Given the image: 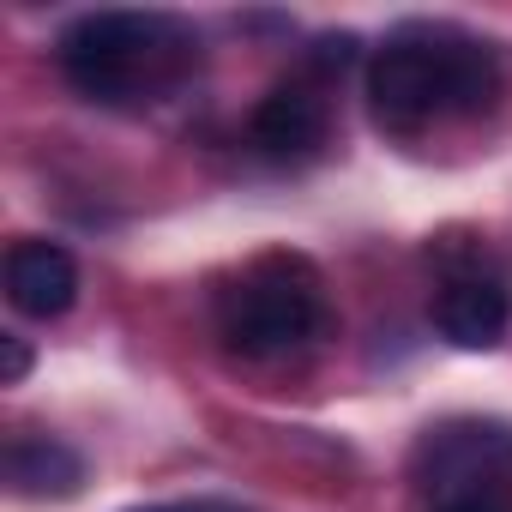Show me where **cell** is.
I'll return each instance as SVG.
<instances>
[{
    "label": "cell",
    "instance_id": "obj_11",
    "mask_svg": "<svg viewBox=\"0 0 512 512\" xmlns=\"http://www.w3.org/2000/svg\"><path fill=\"white\" fill-rule=\"evenodd\" d=\"M139 512H247L235 500H175V506H139Z\"/></svg>",
    "mask_w": 512,
    "mask_h": 512
},
{
    "label": "cell",
    "instance_id": "obj_5",
    "mask_svg": "<svg viewBox=\"0 0 512 512\" xmlns=\"http://www.w3.org/2000/svg\"><path fill=\"white\" fill-rule=\"evenodd\" d=\"M512 326V290L476 253H446L434 290V332L452 350H494Z\"/></svg>",
    "mask_w": 512,
    "mask_h": 512
},
{
    "label": "cell",
    "instance_id": "obj_4",
    "mask_svg": "<svg viewBox=\"0 0 512 512\" xmlns=\"http://www.w3.org/2000/svg\"><path fill=\"white\" fill-rule=\"evenodd\" d=\"M410 476H416L422 506L452 500V494L512 488V428L488 416H452L416 440Z\"/></svg>",
    "mask_w": 512,
    "mask_h": 512
},
{
    "label": "cell",
    "instance_id": "obj_6",
    "mask_svg": "<svg viewBox=\"0 0 512 512\" xmlns=\"http://www.w3.org/2000/svg\"><path fill=\"white\" fill-rule=\"evenodd\" d=\"M253 151L272 163H308L326 133H332V103L320 91V79H284L266 91V103L253 109Z\"/></svg>",
    "mask_w": 512,
    "mask_h": 512
},
{
    "label": "cell",
    "instance_id": "obj_8",
    "mask_svg": "<svg viewBox=\"0 0 512 512\" xmlns=\"http://www.w3.org/2000/svg\"><path fill=\"white\" fill-rule=\"evenodd\" d=\"M7 482H13V494H25V500H67V494L85 488V458H79L61 434L25 428V434L7 440Z\"/></svg>",
    "mask_w": 512,
    "mask_h": 512
},
{
    "label": "cell",
    "instance_id": "obj_1",
    "mask_svg": "<svg viewBox=\"0 0 512 512\" xmlns=\"http://www.w3.org/2000/svg\"><path fill=\"white\" fill-rule=\"evenodd\" d=\"M500 55L458 25H398L368 61V109L386 133H422L446 115H488Z\"/></svg>",
    "mask_w": 512,
    "mask_h": 512
},
{
    "label": "cell",
    "instance_id": "obj_2",
    "mask_svg": "<svg viewBox=\"0 0 512 512\" xmlns=\"http://www.w3.org/2000/svg\"><path fill=\"white\" fill-rule=\"evenodd\" d=\"M61 73L85 103L151 109L175 97L199 67L193 25L169 13H85L61 31Z\"/></svg>",
    "mask_w": 512,
    "mask_h": 512
},
{
    "label": "cell",
    "instance_id": "obj_3",
    "mask_svg": "<svg viewBox=\"0 0 512 512\" xmlns=\"http://www.w3.org/2000/svg\"><path fill=\"white\" fill-rule=\"evenodd\" d=\"M332 332L326 278L302 253H260L217 290V338L241 362H290Z\"/></svg>",
    "mask_w": 512,
    "mask_h": 512
},
{
    "label": "cell",
    "instance_id": "obj_9",
    "mask_svg": "<svg viewBox=\"0 0 512 512\" xmlns=\"http://www.w3.org/2000/svg\"><path fill=\"white\" fill-rule=\"evenodd\" d=\"M428 512H512V488H488V494H452V500H434Z\"/></svg>",
    "mask_w": 512,
    "mask_h": 512
},
{
    "label": "cell",
    "instance_id": "obj_10",
    "mask_svg": "<svg viewBox=\"0 0 512 512\" xmlns=\"http://www.w3.org/2000/svg\"><path fill=\"white\" fill-rule=\"evenodd\" d=\"M0 362H7V368H0V380H7V386H19L31 374V350H25L19 332H0Z\"/></svg>",
    "mask_w": 512,
    "mask_h": 512
},
{
    "label": "cell",
    "instance_id": "obj_7",
    "mask_svg": "<svg viewBox=\"0 0 512 512\" xmlns=\"http://www.w3.org/2000/svg\"><path fill=\"white\" fill-rule=\"evenodd\" d=\"M7 302L31 320H61L79 302V266L61 241L25 235L7 247Z\"/></svg>",
    "mask_w": 512,
    "mask_h": 512
}]
</instances>
